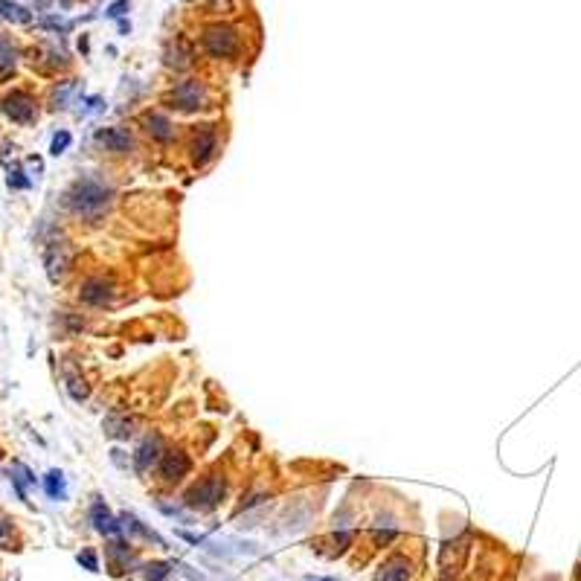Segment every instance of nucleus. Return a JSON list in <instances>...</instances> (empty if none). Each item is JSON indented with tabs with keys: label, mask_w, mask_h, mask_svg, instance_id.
<instances>
[{
	"label": "nucleus",
	"mask_w": 581,
	"mask_h": 581,
	"mask_svg": "<svg viewBox=\"0 0 581 581\" xmlns=\"http://www.w3.org/2000/svg\"><path fill=\"white\" fill-rule=\"evenodd\" d=\"M111 198H113V189L105 186L102 181L96 178H79L67 192H64V204L73 216H82V218H99L102 212L111 206Z\"/></svg>",
	"instance_id": "f257e3e1"
},
{
	"label": "nucleus",
	"mask_w": 581,
	"mask_h": 581,
	"mask_svg": "<svg viewBox=\"0 0 581 581\" xmlns=\"http://www.w3.org/2000/svg\"><path fill=\"white\" fill-rule=\"evenodd\" d=\"M221 497H224V479L216 477V474H209V477H204L201 482H195V486L189 489L186 506L198 509V512H212L221 503Z\"/></svg>",
	"instance_id": "f03ea898"
},
{
	"label": "nucleus",
	"mask_w": 581,
	"mask_h": 581,
	"mask_svg": "<svg viewBox=\"0 0 581 581\" xmlns=\"http://www.w3.org/2000/svg\"><path fill=\"white\" fill-rule=\"evenodd\" d=\"M239 32L227 27V24H216V27H206L204 32V47L212 58H230L239 52Z\"/></svg>",
	"instance_id": "7ed1b4c3"
},
{
	"label": "nucleus",
	"mask_w": 581,
	"mask_h": 581,
	"mask_svg": "<svg viewBox=\"0 0 581 581\" xmlns=\"http://www.w3.org/2000/svg\"><path fill=\"white\" fill-rule=\"evenodd\" d=\"M0 108H4V113L18 125H32L38 120V102L27 90H12L6 99L0 102Z\"/></svg>",
	"instance_id": "20e7f679"
},
{
	"label": "nucleus",
	"mask_w": 581,
	"mask_h": 581,
	"mask_svg": "<svg viewBox=\"0 0 581 581\" xmlns=\"http://www.w3.org/2000/svg\"><path fill=\"white\" fill-rule=\"evenodd\" d=\"M172 102H174V108H181V111H198L206 102V90H204L201 82L186 79V82H181L178 88L172 90Z\"/></svg>",
	"instance_id": "39448f33"
},
{
	"label": "nucleus",
	"mask_w": 581,
	"mask_h": 581,
	"mask_svg": "<svg viewBox=\"0 0 581 581\" xmlns=\"http://www.w3.org/2000/svg\"><path fill=\"white\" fill-rule=\"evenodd\" d=\"M218 151V134L212 125H204L195 131V137H192V160L198 166H206L212 158H216Z\"/></svg>",
	"instance_id": "423d86ee"
},
{
	"label": "nucleus",
	"mask_w": 581,
	"mask_h": 581,
	"mask_svg": "<svg viewBox=\"0 0 581 581\" xmlns=\"http://www.w3.org/2000/svg\"><path fill=\"white\" fill-rule=\"evenodd\" d=\"M44 262H47V274L50 279H62L64 276V270L70 265V244L64 239H55L47 244L44 250Z\"/></svg>",
	"instance_id": "0eeeda50"
},
{
	"label": "nucleus",
	"mask_w": 581,
	"mask_h": 581,
	"mask_svg": "<svg viewBox=\"0 0 581 581\" xmlns=\"http://www.w3.org/2000/svg\"><path fill=\"white\" fill-rule=\"evenodd\" d=\"M465 547L462 540H451V544L442 547V555H439V570H442V581H451L456 578V573L462 570V561H465Z\"/></svg>",
	"instance_id": "6e6552de"
},
{
	"label": "nucleus",
	"mask_w": 581,
	"mask_h": 581,
	"mask_svg": "<svg viewBox=\"0 0 581 581\" xmlns=\"http://www.w3.org/2000/svg\"><path fill=\"white\" fill-rule=\"evenodd\" d=\"M79 297H82L88 305H105V302L113 297V285H111V279H105V276H90V279L82 282Z\"/></svg>",
	"instance_id": "1a4fd4ad"
},
{
	"label": "nucleus",
	"mask_w": 581,
	"mask_h": 581,
	"mask_svg": "<svg viewBox=\"0 0 581 581\" xmlns=\"http://www.w3.org/2000/svg\"><path fill=\"white\" fill-rule=\"evenodd\" d=\"M189 468H192V462H189V456L183 451H166L163 459H160V474H163L166 482L183 479L189 474Z\"/></svg>",
	"instance_id": "9d476101"
},
{
	"label": "nucleus",
	"mask_w": 581,
	"mask_h": 581,
	"mask_svg": "<svg viewBox=\"0 0 581 581\" xmlns=\"http://www.w3.org/2000/svg\"><path fill=\"white\" fill-rule=\"evenodd\" d=\"M96 143L105 146L108 151H116V154H125L134 146L131 134L125 128H99L96 131Z\"/></svg>",
	"instance_id": "9b49d317"
},
{
	"label": "nucleus",
	"mask_w": 581,
	"mask_h": 581,
	"mask_svg": "<svg viewBox=\"0 0 581 581\" xmlns=\"http://www.w3.org/2000/svg\"><path fill=\"white\" fill-rule=\"evenodd\" d=\"M160 454H163V442H160V436H158V433H154V436H146L143 444H140V451H137V471H140V474L148 471L154 462L163 459Z\"/></svg>",
	"instance_id": "f8f14e48"
},
{
	"label": "nucleus",
	"mask_w": 581,
	"mask_h": 581,
	"mask_svg": "<svg viewBox=\"0 0 581 581\" xmlns=\"http://www.w3.org/2000/svg\"><path fill=\"white\" fill-rule=\"evenodd\" d=\"M410 578V561L404 555H393L390 561H384L375 581H407Z\"/></svg>",
	"instance_id": "ddd939ff"
},
{
	"label": "nucleus",
	"mask_w": 581,
	"mask_h": 581,
	"mask_svg": "<svg viewBox=\"0 0 581 581\" xmlns=\"http://www.w3.org/2000/svg\"><path fill=\"white\" fill-rule=\"evenodd\" d=\"M90 520H93V526L96 532H102V535H120L122 526H120V520H116L105 503H93V509H90Z\"/></svg>",
	"instance_id": "4468645a"
},
{
	"label": "nucleus",
	"mask_w": 581,
	"mask_h": 581,
	"mask_svg": "<svg viewBox=\"0 0 581 581\" xmlns=\"http://www.w3.org/2000/svg\"><path fill=\"white\" fill-rule=\"evenodd\" d=\"M146 131L160 143H169L174 137V128L169 122V116H163V113H148L146 116Z\"/></svg>",
	"instance_id": "2eb2a0df"
},
{
	"label": "nucleus",
	"mask_w": 581,
	"mask_h": 581,
	"mask_svg": "<svg viewBox=\"0 0 581 581\" xmlns=\"http://www.w3.org/2000/svg\"><path fill=\"white\" fill-rule=\"evenodd\" d=\"M0 18H6V21H12V24H29L32 12L24 9L21 4H15V0H0Z\"/></svg>",
	"instance_id": "dca6fc26"
},
{
	"label": "nucleus",
	"mask_w": 581,
	"mask_h": 581,
	"mask_svg": "<svg viewBox=\"0 0 581 581\" xmlns=\"http://www.w3.org/2000/svg\"><path fill=\"white\" fill-rule=\"evenodd\" d=\"M44 491L50 500H67V479L62 471H50L44 477Z\"/></svg>",
	"instance_id": "f3484780"
},
{
	"label": "nucleus",
	"mask_w": 581,
	"mask_h": 581,
	"mask_svg": "<svg viewBox=\"0 0 581 581\" xmlns=\"http://www.w3.org/2000/svg\"><path fill=\"white\" fill-rule=\"evenodd\" d=\"M15 62H18V52H15L12 41L6 35H0V79H6V76L15 70Z\"/></svg>",
	"instance_id": "a211bd4d"
},
{
	"label": "nucleus",
	"mask_w": 581,
	"mask_h": 581,
	"mask_svg": "<svg viewBox=\"0 0 581 581\" xmlns=\"http://www.w3.org/2000/svg\"><path fill=\"white\" fill-rule=\"evenodd\" d=\"M12 474H18V477H12V482H15V489H18V494H21V497H27L24 486H27V482H35L32 471L27 468V465H21V462H18V465H15V468H12Z\"/></svg>",
	"instance_id": "6ab92c4d"
},
{
	"label": "nucleus",
	"mask_w": 581,
	"mask_h": 581,
	"mask_svg": "<svg viewBox=\"0 0 581 581\" xmlns=\"http://www.w3.org/2000/svg\"><path fill=\"white\" fill-rule=\"evenodd\" d=\"M70 140H73V137H70V131H58L55 137H52L50 154H55V158H58V154H64V151H67V146H70Z\"/></svg>",
	"instance_id": "aec40b11"
},
{
	"label": "nucleus",
	"mask_w": 581,
	"mask_h": 581,
	"mask_svg": "<svg viewBox=\"0 0 581 581\" xmlns=\"http://www.w3.org/2000/svg\"><path fill=\"white\" fill-rule=\"evenodd\" d=\"M169 575V564H148L146 567V578L148 581H163Z\"/></svg>",
	"instance_id": "412c9836"
},
{
	"label": "nucleus",
	"mask_w": 581,
	"mask_h": 581,
	"mask_svg": "<svg viewBox=\"0 0 581 581\" xmlns=\"http://www.w3.org/2000/svg\"><path fill=\"white\" fill-rule=\"evenodd\" d=\"M79 564H85L90 573H99V561H96V552H93V550L79 552Z\"/></svg>",
	"instance_id": "4be33fe9"
},
{
	"label": "nucleus",
	"mask_w": 581,
	"mask_h": 581,
	"mask_svg": "<svg viewBox=\"0 0 581 581\" xmlns=\"http://www.w3.org/2000/svg\"><path fill=\"white\" fill-rule=\"evenodd\" d=\"M21 169H15V172H9V186L12 189H29L32 183H29V178H21Z\"/></svg>",
	"instance_id": "5701e85b"
},
{
	"label": "nucleus",
	"mask_w": 581,
	"mask_h": 581,
	"mask_svg": "<svg viewBox=\"0 0 581 581\" xmlns=\"http://www.w3.org/2000/svg\"><path fill=\"white\" fill-rule=\"evenodd\" d=\"M125 9H128V0H120V4H113V6L108 9V15H111V18H120Z\"/></svg>",
	"instance_id": "b1692460"
},
{
	"label": "nucleus",
	"mask_w": 581,
	"mask_h": 581,
	"mask_svg": "<svg viewBox=\"0 0 581 581\" xmlns=\"http://www.w3.org/2000/svg\"><path fill=\"white\" fill-rule=\"evenodd\" d=\"M305 581H337V578H314V575H308Z\"/></svg>",
	"instance_id": "393cba45"
}]
</instances>
